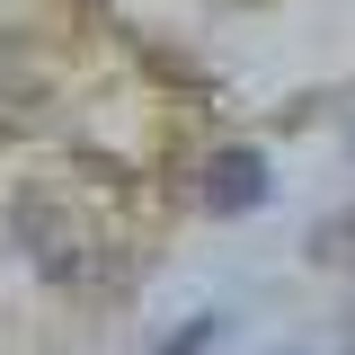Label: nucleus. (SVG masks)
I'll return each mask as SVG.
<instances>
[{
    "instance_id": "obj_2",
    "label": "nucleus",
    "mask_w": 355,
    "mask_h": 355,
    "mask_svg": "<svg viewBox=\"0 0 355 355\" xmlns=\"http://www.w3.org/2000/svg\"><path fill=\"white\" fill-rule=\"evenodd\" d=\"M27 98H36V80H27V62H18V53L0 44V142H9V133L27 125Z\"/></svg>"
},
{
    "instance_id": "obj_4",
    "label": "nucleus",
    "mask_w": 355,
    "mask_h": 355,
    "mask_svg": "<svg viewBox=\"0 0 355 355\" xmlns=\"http://www.w3.org/2000/svg\"><path fill=\"white\" fill-rule=\"evenodd\" d=\"M214 338H222V320H187V329H178V338H169L160 355H205Z\"/></svg>"
},
{
    "instance_id": "obj_3",
    "label": "nucleus",
    "mask_w": 355,
    "mask_h": 355,
    "mask_svg": "<svg viewBox=\"0 0 355 355\" xmlns=\"http://www.w3.org/2000/svg\"><path fill=\"white\" fill-rule=\"evenodd\" d=\"M311 258H347V266H355V205H347L338 222H320V240H311Z\"/></svg>"
},
{
    "instance_id": "obj_1",
    "label": "nucleus",
    "mask_w": 355,
    "mask_h": 355,
    "mask_svg": "<svg viewBox=\"0 0 355 355\" xmlns=\"http://www.w3.org/2000/svg\"><path fill=\"white\" fill-rule=\"evenodd\" d=\"M258 196H266V160L258 151H214V160H205V187H196L205 214H249Z\"/></svg>"
}]
</instances>
